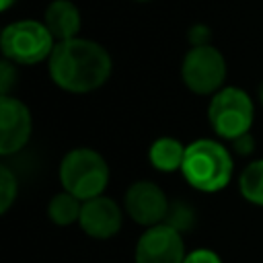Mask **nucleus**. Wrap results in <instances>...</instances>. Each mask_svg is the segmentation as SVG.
<instances>
[{"label": "nucleus", "mask_w": 263, "mask_h": 263, "mask_svg": "<svg viewBox=\"0 0 263 263\" xmlns=\"http://www.w3.org/2000/svg\"><path fill=\"white\" fill-rule=\"evenodd\" d=\"M185 255L181 232L166 222L150 226L136 242V263H183Z\"/></svg>", "instance_id": "7"}, {"label": "nucleus", "mask_w": 263, "mask_h": 263, "mask_svg": "<svg viewBox=\"0 0 263 263\" xmlns=\"http://www.w3.org/2000/svg\"><path fill=\"white\" fill-rule=\"evenodd\" d=\"M185 150H187V146L181 144L177 138L164 136V138H158L152 142V146L148 150V158L156 171L173 173V171H181Z\"/></svg>", "instance_id": "12"}, {"label": "nucleus", "mask_w": 263, "mask_h": 263, "mask_svg": "<svg viewBox=\"0 0 263 263\" xmlns=\"http://www.w3.org/2000/svg\"><path fill=\"white\" fill-rule=\"evenodd\" d=\"M80 210H82V201L68 191L55 193L47 203V216L58 226H70L72 222H78Z\"/></svg>", "instance_id": "13"}, {"label": "nucleus", "mask_w": 263, "mask_h": 263, "mask_svg": "<svg viewBox=\"0 0 263 263\" xmlns=\"http://www.w3.org/2000/svg\"><path fill=\"white\" fill-rule=\"evenodd\" d=\"M43 25L58 41L74 39L80 31V12L70 0H53L45 10Z\"/></svg>", "instance_id": "11"}, {"label": "nucleus", "mask_w": 263, "mask_h": 263, "mask_svg": "<svg viewBox=\"0 0 263 263\" xmlns=\"http://www.w3.org/2000/svg\"><path fill=\"white\" fill-rule=\"evenodd\" d=\"M230 144H232V150L238 152V154H242V156H245V154H251V152L255 150V138L251 136V132H247V134L234 138Z\"/></svg>", "instance_id": "18"}, {"label": "nucleus", "mask_w": 263, "mask_h": 263, "mask_svg": "<svg viewBox=\"0 0 263 263\" xmlns=\"http://www.w3.org/2000/svg\"><path fill=\"white\" fill-rule=\"evenodd\" d=\"M16 179L10 173V168L6 164L0 166V212L6 214L8 208L12 205V201L16 199Z\"/></svg>", "instance_id": "15"}, {"label": "nucleus", "mask_w": 263, "mask_h": 263, "mask_svg": "<svg viewBox=\"0 0 263 263\" xmlns=\"http://www.w3.org/2000/svg\"><path fill=\"white\" fill-rule=\"evenodd\" d=\"M14 80H16V74L12 70V64H10V60H4L0 64V92L8 95V90H10Z\"/></svg>", "instance_id": "17"}, {"label": "nucleus", "mask_w": 263, "mask_h": 263, "mask_svg": "<svg viewBox=\"0 0 263 263\" xmlns=\"http://www.w3.org/2000/svg\"><path fill=\"white\" fill-rule=\"evenodd\" d=\"M208 119L212 129L220 138L232 142L234 138L251 132L255 107L251 97L242 88L224 86L212 97L208 105Z\"/></svg>", "instance_id": "4"}, {"label": "nucleus", "mask_w": 263, "mask_h": 263, "mask_svg": "<svg viewBox=\"0 0 263 263\" xmlns=\"http://www.w3.org/2000/svg\"><path fill=\"white\" fill-rule=\"evenodd\" d=\"M181 173L185 181L197 191H220L228 185L232 177L230 150L216 140L199 138L187 144Z\"/></svg>", "instance_id": "2"}, {"label": "nucleus", "mask_w": 263, "mask_h": 263, "mask_svg": "<svg viewBox=\"0 0 263 263\" xmlns=\"http://www.w3.org/2000/svg\"><path fill=\"white\" fill-rule=\"evenodd\" d=\"M259 101H261V105H263V82L259 84Z\"/></svg>", "instance_id": "20"}, {"label": "nucleus", "mask_w": 263, "mask_h": 263, "mask_svg": "<svg viewBox=\"0 0 263 263\" xmlns=\"http://www.w3.org/2000/svg\"><path fill=\"white\" fill-rule=\"evenodd\" d=\"M181 78L195 95H216L226 78V62L214 45H193L183 58Z\"/></svg>", "instance_id": "6"}, {"label": "nucleus", "mask_w": 263, "mask_h": 263, "mask_svg": "<svg viewBox=\"0 0 263 263\" xmlns=\"http://www.w3.org/2000/svg\"><path fill=\"white\" fill-rule=\"evenodd\" d=\"M121 222H123V214H121V208L115 203V199L107 195H99L82 201L78 224L88 236L101 238V240L111 238L119 232Z\"/></svg>", "instance_id": "10"}, {"label": "nucleus", "mask_w": 263, "mask_h": 263, "mask_svg": "<svg viewBox=\"0 0 263 263\" xmlns=\"http://www.w3.org/2000/svg\"><path fill=\"white\" fill-rule=\"evenodd\" d=\"M123 203L127 216L146 228L162 224L171 210L164 191L152 181H136L134 185H129Z\"/></svg>", "instance_id": "8"}, {"label": "nucleus", "mask_w": 263, "mask_h": 263, "mask_svg": "<svg viewBox=\"0 0 263 263\" xmlns=\"http://www.w3.org/2000/svg\"><path fill=\"white\" fill-rule=\"evenodd\" d=\"M31 111L29 107L8 95L0 97V154H16L31 138Z\"/></svg>", "instance_id": "9"}, {"label": "nucleus", "mask_w": 263, "mask_h": 263, "mask_svg": "<svg viewBox=\"0 0 263 263\" xmlns=\"http://www.w3.org/2000/svg\"><path fill=\"white\" fill-rule=\"evenodd\" d=\"M183 263H222V259L210 249H195L185 255Z\"/></svg>", "instance_id": "16"}, {"label": "nucleus", "mask_w": 263, "mask_h": 263, "mask_svg": "<svg viewBox=\"0 0 263 263\" xmlns=\"http://www.w3.org/2000/svg\"><path fill=\"white\" fill-rule=\"evenodd\" d=\"M238 189L247 201L255 205H263V158L253 160L251 164L245 166L238 179Z\"/></svg>", "instance_id": "14"}, {"label": "nucleus", "mask_w": 263, "mask_h": 263, "mask_svg": "<svg viewBox=\"0 0 263 263\" xmlns=\"http://www.w3.org/2000/svg\"><path fill=\"white\" fill-rule=\"evenodd\" d=\"M60 183L80 201L99 197L109 183L107 160L92 148H74L60 162Z\"/></svg>", "instance_id": "3"}, {"label": "nucleus", "mask_w": 263, "mask_h": 263, "mask_svg": "<svg viewBox=\"0 0 263 263\" xmlns=\"http://www.w3.org/2000/svg\"><path fill=\"white\" fill-rule=\"evenodd\" d=\"M111 58L103 45L90 39L58 41L49 55L51 80L68 92H90L107 82Z\"/></svg>", "instance_id": "1"}, {"label": "nucleus", "mask_w": 263, "mask_h": 263, "mask_svg": "<svg viewBox=\"0 0 263 263\" xmlns=\"http://www.w3.org/2000/svg\"><path fill=\"white\" fill-rule=\"evenodd\" d=\"M12 2H14V0H0V6H2V10H6V8L12 4Z\"/></svg>", "instance_id": "19"}, {"label": "nucleus", "mask_w": 263, "mask_h": 263, "mask_svg": "<svg viewBox=\"0 0 263 263\" xmlns=\"http://www.w3.org/2000/svg\"><path fill=\"white\" fill-rule=\"evenodd\" d=\"M2 53L14 64H37L51 55L53 35L43 23L37 21H16L2 31Z\"/></svg>", "instance_id": "5"}]
</instances>
